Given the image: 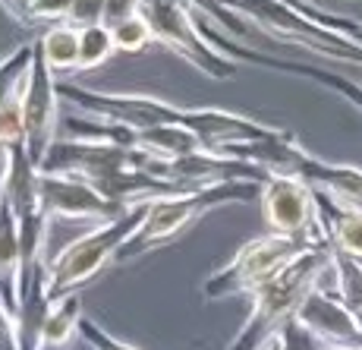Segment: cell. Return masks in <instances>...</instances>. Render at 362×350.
I'll return each mask as SVG.
<instances>
[{
    "label": "cell",
    "instance_id": "obj_3",
    "mask_svg": "<svg viewBox=\"0 0 362 350\" xmlns=\"http://www.w3.org/2000/svg\"><path fill=\"white\" fill-rule=\"evenodd\" d=\"M262 196L259 184L249 180H221V184H205L196 190L173 193L151 199L145 205V215L139 221V227L129 234V240L117 249L114 265H129L136 259L148 256L151 249L170 243L180 230H186L189 224H196L202 215H208L211 208L230 205V202H255Z\"/></svg>",
    "mask_w": 362,
    "mask_h": 350
},
{
    "label": "cell",
    "instance_id": "obj_31",
    "mask_svg": "<svg viewBox=\"0 0 362 350\" xmlns=\"http://www.w3.org/2000/svg\"><path fill=\"white\" fill-rule=\"evenodd\" d=\"M274 350H277V347H274Z\"/></svg>",
    "mask_w": 362,
    "mask_h": 350
},
{
    "label": "cell",
    "instance_id": "obj_26",
    "mask_svg": "<svg viewBox=\"0 0 362 350\" xmlns=\"http://www.w3.org/2000/svg\"><path fill=\"white\" fill-rule=\"evenodd\" d=\"M0 350H19V334H16V316L6 310L0 300Z\"/></svg>",
    "mask_w": 362,
    "mask_h": 350
},
{
    "label": "cell",
    "instance_id": "obj_23",
    "mask_svg": "<svg viewBox=\"0 0 362 350\" xmlns=\"http://www.w3.org/2000/svg\"><path fill=\"white\" fill-rule=\"evenodd\" d=\"M110 0H73L66 23L73 29H92V26H104V13H107Z\"/></svg>",
    "mask_w": 362,
    "mask_h": 350
},
{
    "label": "cell",
    "instance_id": "obj_17",
    "mask_svg": "<svg viewBox=\"0 0 362 350\" xmlns=\"http://www.w3.org/2000/svg\"><path fill=\"white\" fill-rule=\"evenodd\" d=\"M139 149L148 152L158 161H177L202 152V142L183 127H155V130L139 132Z\"/></svg>",
    "mask_w": 362,
    "mask_h": 350
},
{
    "label": "cell",
    "instance_id": "obj_7",
    "mask_svg": "<svg viewBox=\"0 0 362 350\" xmlns=\"http://www.w3.org/2000/svg\"><path fill=\"white\" fill-rule=\"evenodd\" d=\"M318 240L309 237H290V234H264L249 240L246 247L236 253L221 271H214L205 284H202V297L205 300H227L249 293L252 297L259 287L274 281L290 262L299 256L312 253Z\"/></svg>",
    "mask_w": 362,
    "mask_h": 350
},
{
    "label": "cell",
    "instance_id": "obj_20",
    "mask_svg": "<svg viewBox=\"0 0 362 350\" xmlns=\"http://www.w3.org/2000/svg\"><path fill=\"white\" fill-rule=\"evenodd\" d=\"M114 54H117V45L107 26L79 29V69H95V67L107 64Z\"/></svg>",
    "mask_w": 362,
    "mask_h": 350
},
{
    "label": "cell",
    "instance_id": "obj_21",
    "mask_svg": "<svg viewBox=\"0 0 362 350\" xmlns=\"http://www.w3.org/2000/svg\"><path fill=\"white\" fill-rule=\"evenodd\" d=\"M0 142L6 149L25 145V117H23V82L0 101Z\"/></svg>",
    "mask_w": 362,
    "mask_h": 350
},
{
    "label": "cell",
    "instance_id": "obj_24",
    "mask_svg": "<svg viewBox=\"0 0 362 350\" xmlns=\"http://www.w3.org/2000/svg\"><path fill=\"white\" fill-rule=\"evenodd\" d=\"M79 338L88 344V350H139V347H132V344H123V341H117L114 334L104 332V328L95 319H86V316H82V322H79Z\"/></svg>",
    "mask_w": 362,
    "mask_h": 350
},
{
    "label": "cell",
    "instance_id": "obj_22",
    "mask_svg": "<svg viewBox=\"0 0 362 350\" xmlns=\"http://www.w3.org/2000/svg\"><path fill=\"white\" fill-rule=\"evenodd\" d=\"M110 35H114L117 51H123V54H139V51H145V47L155 41L148 19H145L139 10L132 13V16L123 19V23H117L114 29H110Z\"/></svg>",
    "mask_w": 362,
    "mask_h": 350
},
{
    "label": "cell",
    "instance_id": "obj_16",
    "mask_svg": "<svg viewBox=\"0 0 362 350\" xmlns=\"http://www.w3.org/2000/svg\"><path fill=\"white\" fill-rule=\"evenodd\" d=\"M79 322H82L79 293H66L60 300H51L35 350H64L69 341L79 338Z\"/></svg>",
    "mask_w": 362,
    "mask_h": 350
},
{
    "label": "cell",
    "instance_id": "obj_13",
    "mask_svg": "<svg viewBox=\"0 0 362 350\" xmlns=\"http://www.w3.org/2000/svg\"><path fill=\"white\" fill-rule=\"evenodd\" d=\"M296 322L305 325L318 338L322 347L337 350H362V319L346 303H340L322 284L309 290V297L299 303Z\"/></svg>",
    "mask_w": 362,
    "mask_h": 350
},
{
    "label": "cell",
    "instance_id": "obj_28",
    "mask_svg": "<svg viewBox=\"0 0 362 350\" xmlns=\"http://www.w3.org/2000/svg\"><path fill=\"white\" fill-rule=\"evenodd\" d=\"M6 167H10V149L0 142V184H4V177H6Z\"/></svg>",
    "mask_w": 362,
    "mask_h": 350
},
{
    "label": "cell",
    "instance_id": "obj_5",
    "mask_svg": "<svg viewBox=\"0 0 362 350\" xmlns=\"http://www.w3.org/2000/svg\"><path fill=\"white\" fill-rule=\"evenodd\" d=\"M221 10L240 16L255 35L277 41V45L299 47L305 54H315L322 60L334 64H353L362 67V45L346 41L340 35H331L328 29L309 19L303 10L284 4V0H214Z\"/></svg>",
    "mask_w": 362,
    "mask_h": 350
},
{
    "label": "cell",
    "instance_id": "obj_25",
    "mask_svg": "<svg viewBox=\"0 0 362 350\" xmlns=\"http://www.w3.org/2000/svg\"><path fill=\"white\" fill-rule=\"evenodd\" d=\"M277 350H322L318 344V338L309 332L305 325H299V322H287V328L281 332V338H277Z\"/></svg>",
    "mask_w": 362,
    "mask_h": 350
},
{
    "label": "cell",
    "instance_id": "obj_4",
    "mask_svg": "<svg viewBox=\"0 0 362 350\" xmlns=\"http://www.w3.org/2000/svg\"><path fill=\"white\" fill-rule=\"evenodd\" d=\"M331 269V243H318L312 253L290 262L274 281L252 293V310L243 328L236 332L227 350H274L287 322L296 319V310L309 290L328 275Z\"/></svg>",
    "mask_w": 362,
    "mask_h": 350
},
{
    "label": "cell",
    "instance_id": "obj_19",
    "mask_svg": "<svg viewBox=\"0 0 362 350\" xmlns=\"http://www.w3.org/2000/svg\"><path fill=\"white\" fill-rule=\"evenodd\" d=\"M325 290L334 293L353 312H362V259H353L331 247V287Z\"/></svg>",
    "mask_w": 362,
    "mask_h": 350
},
{
    "label": "cell",
    "instance_id": "obj_9",
    "mask_svg": "<svg viewBox=\"0 0 362 350\" xmlns=\"http://www.w3.org/2000/svg\"><path fill=\"white\" fill-rule=\"evenodd\" d=\"M155 161L158 158H151L142 149H120V145H107V142H82V139L57 136L38 171L60 174V177H79L86 184L98 186L114 177V174L129 171V167H142V171L151 174Z\"/></svg>",
    "mask_w": 362,
    "mask_h": 350
},
{
    "label": "cell",
    "instance_id": "obj_15",
    "mask_svg": "<svg viewBox=\"0 0 362 350\" xmlns=\"http://www.w3.org/2000/svg\"><path fill=\"white\" fill-rule=\"evenodd\" d=\"M315 202H318V215H322L325 234H328L331 247L353 259H362V212L359 208L337 205L334 199L318 196V193H315Z\"/></svg>",
    "mask_w": 362,
    "mask_h": 350
},
{
    "label": "cell",
    "instance_id": "obj_18",
    "mask_svg": "<svg viewBox=\"0 0 362 350\" xmlns=\"http://www.w3.org/2000/svg\"><path fill=\"white\" fill-rule=\"evenodd\" d=\"M38 51L51 73H66V69H79V29L69 23L51 26L38 38Z\"/></svg>",
    "mask_w": 362,
    "mask_h": 350
},
{
    "label": "cell",
    "instance_id": "obj_11",
    "mask_svg": "<svg viewBox=\"0 0 362 350\" xmlns=\"http://www.w3.org/2000/svg\"><path fill=\"white\" fill-rule=\"evenodd\" d=\"M262 215L271 234H290V237H309V240L328 243L322 215H318L315 193L290 177H271L262 186Z\"/></svg>",
    "mask_w": 362,
    "mask_h": 350
},
{
    "label": "cell",
    "instance_id": "obj_29",
    "mask_svg": "<svg viewBox=\"0 0 362 350\" xmlns=\"http://www.w3.org/2000/svg\"><path fill=\"white\" fill-rule=\"evenodd\" d=\"M322 350H337V347H322Z\"/></svg>",
    "mask_w": 362,
    "mask_h": 350
},
{
    "label": "cell",
    "instance_id": "obj_1",
    "mask_svg": "<svg viewBox=\"0 0 362 350\" xmlns=\"http://www.w3.org/2000/svg\"><path fill=\"white\" fill-rule=\"evenodd\" d=\"M57 95L60 101L79 108L82 114L107 123H123L136 132L155 127H183L199 139L205 152H218L236 142H255V139H277L287 132L284 127H271V123H262L246 114L221 108H180V104H170L155 95L95 92V89H82L76 82H57Z\"/></svg>",
    "mask_w": 362,
    "mask_h": 350
},
{
    "label": "cell",
    "instance_id": "obj_12",
    "mask_svg": "<svg viewBox=\"0 0 362 350\" xmlns=\"http://www.w3.org/2000/svg\"><path fill=\"white\" fill-rule=\"evenodd\" d=\"M38 190H41V208L47 218H64V221H114L127 215L132 205L107 199L95 190L92 184L79 177H60V174H41L38 171Z\"/></svg>",
    "mask_w": 362,
    "mask_h": 350
},
{
    "label": "cell",
    "instance_id": "obj_27",
    "mask_svg": "<svg viewBox=\"0 0 362 350\" xmlns=\"http://www.w3.org/2000/svg\"><path fill=\"white\" fill-rule=\"evenodd\" d=\"M38 4V0H0V6H4V13L13 19V23L23 26L25 16H29V10Z\"/></svg>",
    "mask_w": 362,
    "mask_h": 350
},
{
    "label": "cell",
    "instance_id": "obj_2",
    "mask_svg": "<svg viewBox=\"0 0 362 350\" xmlns=\"http://www.w3.org/2000/svg\"><path fill=\"white\" fill-rule=\"evenodd\" d=\"M218 155L246 161L262 167L268 177H290L309 186L312 193L328 196L337 205L359 208L362 212V171L353 164H331L318 155L305 152L293 132H284L277 139H255V142H236L218 149Z\"/></svg>",
    "mask_w": 362,
    "mask_h": 350
},
{
    "label": "cell",
    "instance_id": "obj_30",
    "mask_svg": "<svg viewBox=\"0 0 362 350\" xmlns=\"http://www.w3.org/2000/svg\"><path fill=\"white\" fill-rule=\"evenodd\" d=\"M0 60H4V54H0Z\"/></svg>",
    "mask_w": 362,
    "mask_h": 350
},
{
    "label": "cell",
    "instance_id": "obj_8",
    "mask_svg": "<svg viewBox=\"0 0 362 350\" xmlns=\"http://www.w3.org/2000/svg\"><path fill=\"white\" fill-rule=\"evenodd\" d=\"M139 13L148 19L158 45H164L167 51L183 57L186 64H192L208 79H233L236 76L233 60L214 51L205 41V35L199 32L196 16H192L186 0H139Z\"/></svg>",
    "mask_w": 362,
    "mask_h": 350
},
{
    "label": "cell",
    "instance_id": "obj_10",
    "mask_svg": "<svg viewBox=\"0 0 362 350\" xmlns=\"http://www.w3.org/2000/svg\"><path fill=\"white\" fill-rule=\"evenodd\" d=\"M60 95H57V79L47 69L45 57L38 51V38L32 47L29 69L23 76V117H25V152H29L32 164L41 167L47 149L54 145L60 130Z\"/></svg>",
    "mask_w": 362,
    "mask_h": 350
},
{
    "label": "cell",
    "instance_id": "obj_6",
    "mask_svg": "<svg viewBox=\"0 0 362 350\" xmlns=\"http://www.w3.org/2000/svg\"><path fill=\"white\" fill-rule=\"evenodd\" d=\"M148 202H139L132 205L127 215L114 221H104L98 227H92L88 234L76 237L69 247H64L57 256L47 262V300H60L66 293H76L86 281H92L104 265H114V256L123 243L129 240V234L139 227L145 215Z\"/></svg>",
    "mask_w": 362,
    "mask_h": 350
},
{
    "label": "cell",
    "instance_id": "obj_14",
    "mask_svg": "<svg viewBox=\"0 0 362 350\" xmlns=\"http://www.w3.org/2000/svg\"><path fill=\"white\" fill-rule=\"evenodd\" d=\"M0 300L16 316L23 300V240L10 199L0 193Z\"/></svg>",
    "mask_w": 362,
    "mask_h": 350
}]
</instances>
